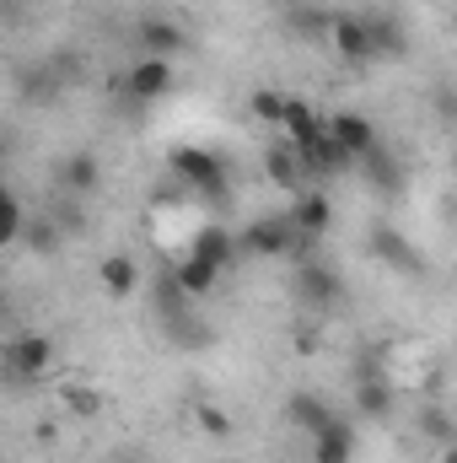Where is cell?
<instances>
[{
  "label": "cell",
  "mask_w": 457,
  "mask_h": 463,
  "mask_svg": "<svg viewBox=\"0 0 457 463\" xmlns=\"http://www.w3.org/2000/svg\"><path fill=\"white\" fill-rule=\"evenodd\" d=\"M291 291H296V302H302V307H312V313H329V307L344 297L340 275H334L329 264H318V259H302V264H296Z\"/></svg>",
  "instance_id": "cell-1"
},
{
  "label": "cell",
  "mask_w": 457,
  "mask_h": 463,
  "mask_svg": "<svg viewBox=\"0 0 457 463\" xmlns=\"http://www.w3.org/2000/svg\"><path fill=\"white\" fill-rule=\"evenodd\" d=\"M173 173L189 184V189H205V194H221L227 189V167L205 151V146H173Z\"/></svg>",
  "instance_id": "cell-2"
},
{
  "label": "cell",
  "mask_w": 457,
  "mask_h": 463,
  "mask_svg": "<svg viewBox=\"0 0 457 463\" xmlns=\"http://www.w3.org/2000/svg\"><path fill=\"white\" fill-rule=\"evenodd\" d=\"M124 92H129V103H162V98L173 92V60L140 54V60L124 71Z\"/></svg>",
  "instance_id": "cell-3"
},
{
  "label": "cell",
  "mask_w": 457,
  "mask_h": 463,
  "mask_svg": "<svg viewBox=\"0 0 457 463\" xmlns=\"http://www.w3.org/2000/svg\"><path fill=\"white\" fill-rule=\"evenodd\" d=\"M135 43H140V54H151V60H178V54L189 49L183 27H178L173 16H156V11L135 22Z\"/></svg>",
  "instance_id": "cell-4"
},
{
  "label": "cell",
  "mask_w": 457,
  "mask_h": 463,
  "mask_svg": "<svg viewBox=\"0 0 457 463\" xmlns=\"http://www.w3.org/2000/svg\"><path fill=\"white\" fill-rule=\"evenodd\" d=\"M49 366H54V340H49V335H16V340L5 345V372L22 377V383H27V377H43Z\"/></svg>",
  "instance_id": "cell-5"
},
{
  "label": "cell",
  "mask_w": 457,
  "mask_h": 463,
  "mask_svg": "<svg viewBox=\"0 0 457 463\" xmlns=\"http://www.w3.org/2000/svg\"><path fill=\"white\" fill-rule=\"evenodd\" d=\"M329 38H334V49H340L350 65H371V60H377V49H371V27H366V11H340L334 27H329Z\"/></svg>",
  "instance_id": "cell-6"
},
{
  "label": "cell",
  "mask_w": 457,
  "mask_h": 463,
  "mask_svg": "<svg viewBox=\"0 0 457 463\" xmlns=\"http://www.w3.org/2000/svg\"><path fill=\"white\" fill-rule=\"evenodd\" d=\"M329 135H334V146H340L350 162H360V156H371V151L382 146L377 129H371V118H360V114H340L329 124Z\"/></svg>",
  "instance_id": "cell-7"
},
{
  "label": "cell",
  "mask_w": 457,
  "mask_h": 463,
  "mask_svg": "<svg viewBox=\"0 0 457 463\" xmlns=\"http://www.w3.org/2000/svg\"><path fill=\"white\" fill-rule=\"evenodd\" d=\"M264 167H269V178L280 184V189H296V194H307V162H302V151L291 146V140H280V146H269L264 151Z\"/></svg>",
  "instance_id": "cell-8"
},
{
  "label": "cell",
  "mask_w": 457,
  "mask_h": 463,
  "mask_svg": "<svg viewBox=\"0 0 457 463\" xmlns=\"http://www.w3.org/2000/svg\"><path fill=\"white\" fill-rule=\"evenodd\" d=\"M98 184H103V162H98L92 151H70V156H65V167H60V189H65V194H76V200H87Z\"/></svg>",
  "instance_id": "cell-9"
},
{
  "label": "cell",
  "mask_w": 457,
  "mask_h": 463,
  "mask_svg": "<svg viewBox=\"0 0 457 463\" xmlns=\"http://www.w3.org/2000/svg\"><path fill=\"white\" fill-rule=\"evenodd\" d=\"M355 410H360L366 420H382V415L393 410V383H387V372L355 377Z\"/></svg>",
  "instance_id": "cell-10"
},
{
  "label": "cell",
  "mask_w": 457,
  "mask_h": 463,
  "mask_svg": "<svg viewBox=\"0 0 457 463\" xmlns=\"http://www.w3.org/2000/svg\"><path fill=\"white\" fill-rule=\"evenodd\" d=\"M216 280H221V269H216L210 259H200V253H189V259L173 269V286H178L183 297H210V291H216Z\"/></svg>",
  "instance_id": "cell-11"
},
{
  "label": "cell",
  "mask_w": 457,
  "mask_h": 463,
  "mask_svg": "<svg viewBox=\"0 0 457 463\" xmlns=\"http://www.w3.org/2000/svg\"><path fill=\"white\" fill-rule=\"evenodd\" d=\"M285 415H291V420H296V426H302L307 437H323V431H329V426L340 420V415H334V410H329V404H323L318 393H291Z\"/></svg>",
  "instance_id": "cell-12"
},
{
  "label": "cell",
  "mask_w": 457,
  "mask_h": 463,
  "mask_svg": "<svg viewBox=\"0 0 457 463\" xmlns=\"http://www.w3.org/2000/svg\"><path fill=\"white\" fill-rule=\"evenodd\" d=\"M312 463H355V431L334 420L323 437H312Z\"/></svg>",
  "instance_id": "cell-13"
},
{
  "label": "cell",
  "mask_w": 457,
  "mask_h": 463,
  "mask_svg": "<svg viewBox=\"0 0 457 463\" xmlns=\"http://www.w3.org/2000/svg\"><path fill=\"white\" fill-rule=\"evenodd\" d=\"M291 222L302 232H312V237H323L329 222H334V205H329V194H318V189H307V194H296V211H291Z\"/></svg>",
  "instance_id": "cell-14"
},
{
  "label": "cell",
  "mask_w": 457,
  "mask_h": 463,
  "mask_svg": "<svg viewBox=\"0 0 457 463\" xmlns=\"http://www.w3.org/2000/svg\"><path fill=\"white\" fill-rule=\"evenodd\" d=\"M98 275H103V291H108V297H129V291L140 286V264H135L129 253H108V259L98 264Z\"/></svg>",
  "instance_id": "cell-15"
},
{
  "label": "cell",
  "mask_w": 457,
  "mask_h": 463,
  "mask_svg": "<svg viewBox=\"0 0 457 463\" xmlns=\"http://www.w3.org/2000/svg\"><path fill=\"white\" fill-rule=\"evenodd\" d=\"M366 27H371V49H377V60L387 54V60H404V33H398V22L393 16H377V11H366Z\"/></svg>",
  "instance_id": "cell-16"
},
{
  "label": "cell",
  "mask_w": 457,
  "mask_h": 463,
  "mask_svg": "<svg viewBox=\"0 0 457 463\" xmlns=\"http://www.w3.org/2000/svg\"><path fill=\"white\" fill-rule=\"evenodd\" d=\"M280 129L291 135V146H302V140H312L323 124L312 114V103H302V98H285V118H280Z\"/></svg>",
  "instance_id": "cell-17"
},
{
  "label": "cell",
  "mask_w": 457,
  "mask_h": 463,
  "mask_svg": "<svg viewBox=\"0 0 457 463\" xmlns=\"http://www.w3.org/2000/svg\"><path fill=\"white\" fill-rule=\"evenodd\" d=\"M194 253H200V259H210L216 269H227L231 253H237V237H231V232H221V227H205L200 237H194Z\"/></svg>",
  "instance_id": "cell-18"
},
{
  "label": "cell",
  "mask_w": 457,
  "mask_h": 463,
  "mask_svg": "<svg viewBox=\"0 0 457 463\" xmlns=\"http://www.w3.org/2000/svg\"><path fill=\"white\" fill-rule=\"evenodd\" d=\"M371 253L387 259V264H398V269H415V264H420V259L404 248V237H398L393 227H371Z\"/></svg>",
  "instance_id": "cell-19"
},
{
  "label": "cell",
  "mask_w": 457,
  "mask_h": 463,
  "mask_svg": "<svg viewBox=\"0 0 457 463\" xmlns=\"http://www.w3.org/2000/svg\"><path fill=\"white\" fill-rule=\"evenodd\" d=\"M22 237H27V211H22L16 194H5V205H0V242H22Z\"/></svg>",
  "instance_id": "cell-20"
},
{
  "label": "cell",
  "mask_w": 457,
  "mask_h": 463,
  "mask_svg": "<svg viewBox=\"0 0 457 463\" xmlns=\"http://www.w3.org/2000/svg\"><path fill=\"white\" fill-rule=\"evenodd\" d=\"M360 167H366L377 184H387V189H398V184H404V167H398L393 156H382V146H377L371 156H360Z\"/></svg>",
  "instance_id": "cell-21"
},
{
  "label": "cell",
  "mask_w": 457,
  "mask_h": 463,
  "mask_svg": "<svg viewBox=\"0 0 457 463\" xmlns=\"http://www.w3.org/2000/svg\"><path fill=\"white\" fill-rule=\"evenodd\" d=\"M291 27H296V33H307V38H318V33H329V27H334V16H329V11H318V5H296V11H291Z\"/></svg>",
  "instance_id": "cell-22"
},
{
  "label": "cell",
  "mask_w": 457,
  "mask_h": 463,
  "mask_svg": "<svg viewBox=\"0 0 457 463\" xmlns=\"http://www.w3.org/2000/svg\"><path fill=\"white\" fill-rule=\"evenodd\" d=\"M27 248H33V253H54V248H60V227H54L49 216L27 222Z\"/></svg>",
  "instance_id": "cell-23"
},
{
  "label": "cell",
  "mask_w": 457,
  "mask_h": 463,
  "mask_svg": "<svg viewBox=\"0 0 457 463\" xmlns=\"http://www.w3.org/2000/svg\"><path fill=\"white\" fill-rule=\"evenodd\" d=\"M65 404H70V415L92 420V415L103 410V393H98V388H65Z\"/></svg>",
  "instance_id": "cell-24"
},
{
  "label": "cell",
  "mask_w": 457,
  "mask_h": 463,
  "mask_svg": "<svg viewBox=\"0 0 457 463\" xmlns=\"http://www.w3.org/2000/svg\"><path fill=\"white\" fill-rule=\"evenodd\" d=\"M194 420H200V431H205V437H231L227 410H216V404H194Z\"/></svg>",
  "instance_id": "cell-25"
},
{
  "label": "cell",
  "mask_w": 457,
  "mask_h": 463,
  "mask_svg": "<svg viewBox=\"0 0 457 463\" xmlns=\"http://www.w3.org/2000/svg\"><path fill=\"white\" fill-rule=\"evenodd\" d=\"M420 431H425V437H436V448L457 442V437H452V420H447L442 410H425V415H420Z\"/></svg>",
  "instance_id": "cell-26"
},
{
  "label": "cell",
  "mask_w": 457,
  "mask_h": 463,
  "mask_svg": "<svg viewBox=\"0 0 457 463\" xmlns=\"http://www.w3.org/2000/svg\"><path fill=\"white\" fill-rule=\"evenodd\" d=\"M253 114H258V118H269V124H280V118H285V98L264 87V92H253Z\"/></svg>",
  "instance_id": "cell-27"
},
{
  "label": "cell",
  "mask_w": 457,
  "mask_h": 463,
  "mask_svg": "<svg viewBox=\"0 0 457 463\" xmlns=\"http://www.w3.org/2000/svg\"><path fill=\"white\" fill-rule=\"evenodd\" d=\"M436 463H457V442H447V448L436 453Z\"/></svg>",
  "instance_id": "cell-28"
},
{
  "label": "cell",
  "mask_w": 457,
  "mask_h": 463,
  "mask_svg": "<svg viewBox=\"0 0 457 463\" xmlns=\"http://www.w3.org/2000/svg\"><path fill=\"white\" fill-rule=\"evenodd\" d=\"M33 5H38V0H33Z\"/></svg>",
  "instance_id": "cell-29"
}]
</instances>
